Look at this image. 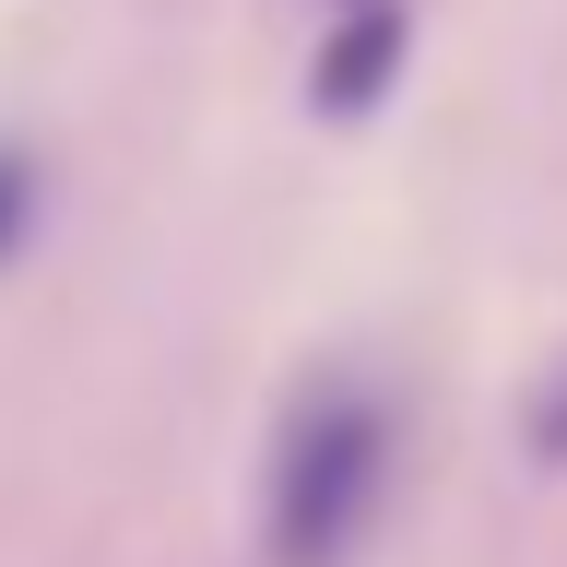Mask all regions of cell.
<instances>
[{"mask_svg": "<svg viewBox=\"0 0 567 567\" xmlns=\"http://www.w3.org/2000/svg\"><path fill=\"white\" fill-rule=\"evenodd\" d=\"M402 71V12L390 0H343V24L319 48V118H367Z\"/></svg>", "mask_w": 567, "mask_h": 567, "instance_id": "obj_2", "label": "cell"}, {"mask_svg": "<svg viewBox=\"0 0 567 567\" xmlns=\"http://www.w3.org/2000/svg\"><path fill=\"white\" fill-rule=\"evenodd\" d=\"M390 485V414L367 390H308L260 461V556L272 567H343Z\"/></svg>", "mask_w": 567, "mask_h": 567, "instance_id": "obj_1", "label": "cell"}, {"mask_svg": "<svg viewBox=\"0 0 567 567\" xmlns=\"http://www.w3.org/2000/svg\"><path fill=\"white\" fill-rule=\"evenodd\" d=\"M520 450H532V461H567V354L532 379V402H520Z\"/></svg>", "mask_w": 567, "mask_h": 567, "instance_id": "obj_3", "label": "cell"}, {"mask_svg": "<svg viewBox=\"0 0 567 567\" xmlns=\"http://www.w3.org/2000/svg\"><path fill=\"white\" fill-rule=\"evenodd\" d=\"M24 202H35V166L0 142V260H12V237H24Z\"/></svg>", "mask_w": 567, "mask_h": 567, "instance_id": "obj_4", "label": "cell"}]
</instances>
